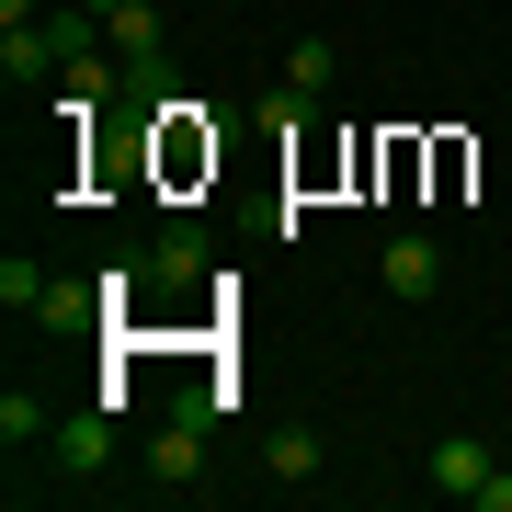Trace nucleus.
<instances>
[{
	"instance_id": "10",
	"label": "nucleus",
	"mask_w": 512,
	"mask_h": 512,
	"mask_svg": "<svg viewBox=\"0 0 512 512\" xmlns=\"http://www.w3.org/2000/svg\"><path fill=\"white\" fill-rule=\"evenodd\" d=\"M262 467H274V478H296V490H308V478H319V433H274V444H262Z\"/></svg>"
},
{
	"instance_id": "12",
	"label": "nucleus",
	"mask_w": 512,
	"mask_h": 512,
	"mask_svg": "<svg viewBox=\"0 0 512 512\" xmlns=\"http://www.w3.org/2000/svg\"><path fill=\"white\" fill-rule=\"evenodd\" d=\"M35 296H46V274L12 251V262H0V308H12V319H35Z\"/></svg>"
},
{
	"instance_id": "5",
	"label": "nucleus",
	"mask_w": 512,
	"mask_h": 512,
	"mask_svg": "<svg viewBox=\"0 0 512 512\" xmlns=\"http://www.w3.org/2000/svg\"><path fill=\"white\" fill-rule=\"evenodd\" d=\"M57 456H69L80 478H92V467L114 456V399H92V410H80V421H57Z\"/></svg>"
},
{
	"instance_id": "2",
	"label": "nucleus",
	"mask_w": 512,
	"mask_h": 512,
	"mask_svg": "<svg viewBox=\"0 0 512 512\" xmlns=\"http://www.w3.org/2000/svg\"><path fill=\"white\" fill-rule=\"evenodd\" d=\"M103 12V35H114V57H126V69H148V57H171V23L148 12V0H92Z\"/></svg>"
},
{
	"instance_id": "9",
	"label": "nucleus",
	"mask_w": 512,
	"mask_h": 512,
	"mask_svg": "<svg viewBox=\"0 0 512 512\" xmlns=\"http://www.w3.org/2000/svg\"><path fill=\"white\" fill-rule=\"evenodd\" d=\"M92 296H103V285H46V296H35V330H92Z\"/></svg>"
},
{
	"instance_id": "3",
	"label": "nucleus",
	"mask_w": 512,
	"mask_h": 512,
	"mask_svg": "<svg viewBox=\"0 0 512 512\" xmlns=\"http://www.w3.org/2000/svg\"><path fill=\"white\" fill-rule=\"evenodd\" d=\"M490 467H501V456H490L478 433H433V490H444V501H478Z\"/></svg>"
},
{
	"instance_id": "8",
	"label": "nucleus",
	"mask_w": 512,
	"mask_h": 512,
	"mask_svg": "<svg viewBox=\"0 0 512 512\" xmlns=\"http://www.w3.org/2000/svg\"><path fill=\"white\" fill-rule=\"evenodd\" d=\"M148 274H160V285H194V274H205V239H194V228H160V251H148Z\"/></svg>"
},
{
	"instance_id": "1",
	"label": "nucleus",
	"mask_w": 512,
	"mask_h": 512,
	"mask_svg": "<svg viewBox=\"0 0 512 512\" xmlns=\"http://www.w3.org/2000/svg\"><path fill=\"white\" fill-rule=\"evenodd\" d=\"M376 285H387V296H410V308H421V296L444 285V239L399 228V239H387V251H376Z\"/></svg>"
},
{
	"instance_id": "7",
	"label": "nucleus",
	"mask_w": 512,
	"mask_h": 512,
	"mask_svg": "<svg viewBox=\"0 0 512 512\" xmlns=\"http://www.w3.org/2000/svg\"><path fill=\"white\" fill-rule=\"evenodd\" d=\"M46 69H57L46 23H12V35H0V80H12V92H23V80H46Z\"/></svg>"
},
{
	"instance_id": "11",
	"label": "nucleus",
	"mask_w": 512,
	"mask_h": 512,
	"mask_svg": "<svg viewBox=\"0 0 512 512\" xmlns=\"http://www.w3.org/2000/svg\"><path fill=\"white\" fill-rule=\"evenodd\" d=\"M46 433V399H35V387H12V399H0V444H12V456H23V444H35Z\"/></svg>"
},
{
	"instance_id": "13",
	"label": "nucleus",
	"mask_w": 512,
	"mask_h": 512,
	"mask_svg": "<svg viewBox=\"0 0 512 512\" xmlns=\"http://www.w3.org/2000/svg\"><path fill=\"white\" fill-rule=\"evenodd\" d=\"M478 512H512V467H490V490H478Z\"/></svg>"
},
{
	"instance_id": "14",
	"label": "nucleus",
	"mask_w": 512,
	"mask_h": 512,
	"mask_svg": "<svg viewBox=\"0 0 512 512\" xmlns=\"http://www.w3.org/2000/svg\"><path fill=\"white\" fill-rule=\"evenodd\" d=\"M501 467H512V456H501Z\"/></svg>"
},
{
	"instance_id": "4",
	"label": "nucleus",
	"mask_w": 512,
	"mask_h": 512,
	"mask_svg": "<svg viewBox=\"0 0 512 512\" xmlns=\"http://www.w3.org/2000/svg\"><path fill=\"white\" fill-rule=\"evenodd\" d=\"M148 478H160V490H194V478H205V421L171 410V421H160V444H148Z\"/></svg>"
},
{
	"instance_id": "6",
	"label": "nucleus",
	"mask_w": 512,
	"mask_h": 512,
	"mask_svg": "<svg viewBox=\"0 0 512 512\" xmlns=\"http://www.w3.org/2000/svg\"><path fill=\"white\" fill-rule=\"evenodd\" d=\"M330 80H342V46H330V35H296V46H285V92H296V103H319Z\"/></svg>"
}]
</instances>
